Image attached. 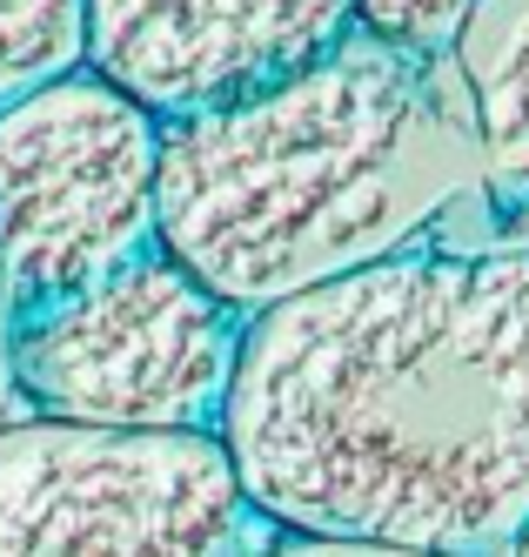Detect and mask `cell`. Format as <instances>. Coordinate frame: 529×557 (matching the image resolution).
Returning a JSON list of instances; mask_svg holds the SVG:
<instances>
[{
    "label": "cell",
    "instance_id": "1",
    "mask_svg": "<svg viewBox=\"0 0 529 557\" xmlns=\"http://www.w3.org/2000/svg\"><path fill=\"white\" fill-rule=\"evenodd\" d=\"M215 436L275 531L509 550L529 531V249H402L255 309Z\"/></svg>",
    "mask_w": 529,
    "mask_h": 557
},
{
    "label": "cell",
    "instance_id": "2",
    "mask_svg": "<svg viewBox=\"0 0 529 557\" xmlns=\"http://www.w3.org/2000/svg\"><path fill=\"white\" fill-rule=\"evenodd\" d=\"M490 175L456 54L376 34L249 101L161 122L154 249L255 315L382 256Z\"/></svg>",
    "mask_w": 529,
    "mask_h": 557
},
{
    "label": "cell",
    "instance_id": "3",
    "mask_svg": "<svg viewBox=\"0 0 529 557\" xmlns=\"http://www.w3.org/2000/svg\"><path fill=\"white\" fill-rule=\"evenodd\" d=\"M249 315L175 256H135L8 330V370L34 417L128 436H215Z\"/></svg>",
    "mask_w": 529,
    "mask_h": 557
},
{
    "label": "cell",
    "instance_id": "4",
    "mask_svg": "<svg viewBox=\"0 0 529 557\" xmlns=\"http://www.w3.org/2000/svg\"><path fill=\"white\" fill-rule=\"evenodd\" d=\"M161 122L95 67L0 101V302L40 309L154 249Z\"/></svg>",
    "mask_w": 529,
    "mask_h": 557
},
{
    "label": "cell",
    "instance_id": "5",
    "mask_svg": "<svg viewBox=\"0 0 529 557\" xmlns=\"http://www.w3.org/2000/svg\"><path fill=\"white\" fill-rule=\"evenodd\" d=\"M249 517L222 436L0 430V557H241Z\"/></svg>",
    "mask_w": 529,
    "mask_h": 557
},
{
    "label": "cell",
    "instance_id": "6",
    "mask_svg": "<svg viewBox=\"0 0 529 557\" xmlns=\"http://www.w3.org/2000/svg\"><path fill=\"white\" fill-rule=\"evenodd\" d=\"M80 67L175 122L249 101L342 48L355 0H80Z\"/></svg>",
    "mask_w": 529,
    "mask_h": 557
},
{
    "label": "cell",
    "instance_id": "7",
    "mask_svg": "<svg viewBox=\"0 0 529 557\" xmlns=\"http://www.w3.org/2000/svg\"><path fill=\"white\" fill-rule=\"evenodd\" d=\"M456 74L490 175L529 195V0H482L456 41Z\"/></svg>",
    "mask_w": 529,
    "mask_h": 557
},
{
    "label": "cell",
    "instance_id": "8",
    "mask_svg": "<svg viewBox=\"0 0 529 557\" xmlns=\"http://www.w3.org/2000/svg\"><path fill=\"white\" fill-rule=\"evenodd\" d=\"M80 0H0V101L80 67Z\"/></svg>",
    "mask_w": 529,
    "mask_h": 557
},
{
    "label": "cell",
    "instance_id": "9",
    "mask_svg": "<svg viewBox=\"0 0 529 557\" xmlns=\"http://www.w3.org/2000/svg\"><path fill=\"white\" fill-rule=\"evenodd\" d=\"M482 0H355V27L402 54H456Z\"/></svg>",
    "mask_w": 529,
    "mask_h": 557
},
{
    "label": "cell",
    "instance_id": "10",
    "mask_svg": "<svg viewBox=\"0 0 529 557\" xmlns=\"http://www.w3.org/2000/svg\"><path fill=\"white\" fill-rule=\"evenodd\" d=\"M241 557H416V550H382V544H342V537H302V531H275L268 544L241 550Z\"/></svg>",
    "mask_w": 529,
    "mask_h": 557
},
{
    "label": "cell",
    "instance_id": "11",
    "mask_svg": "<svg viewBox=\"0 0 529 557\" xmlns=\"http://www.w3.org/2000/svg\"><path fill=\"white\" fill-rule=\"evenodd\" d=\"M503 557H529V531H522V537H516V544H509Z\"/></svg>",
    "mask_w": 529,
    "mask_h": 557
}]
</instances>
